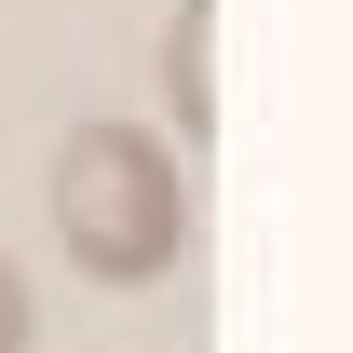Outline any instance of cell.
<instances>
[{"mask_svg":"<svg viewBox=\"0 0 353 353\" xmlns=\"http://www.w3.org/2000/svg\"><path fill=\"white\" fill-rule=\"evenodd\" d=\"M54 245L82 285H163L190 259V176L150 123H68L54 150Z\"/></svg>","mask_w":353,"mask_h":353,"instance_id":"6da1fadb","label":"cell"},{"mask_svg":"<svg viewBox=\"0 0 353 353\" xmlns=\"http://www.w3.org/2000/svg\"><path fill=\"white\" fill-rule=\"evenodd\" d=\"M163 95H176V136H218V0H176V28H163Z\"/></svg>","mask_w":353,"mask_h":353,"instance_id":"7a4b0ae2","label":"cell"},{"mask_svg":"<svg viewBox=\"0 0 353 353\" xmlns=\"http://www.w3.org/2000/svg\"><path fill=\"white\" fill-rule=\"evenodd\" d=\"M28 340H41V299H28V272L0 259V353H28Z\"/></svg>","mask_w":353,"mask_h":353,"instance_id":"3957f363","label":"cell"}]
</instances>
